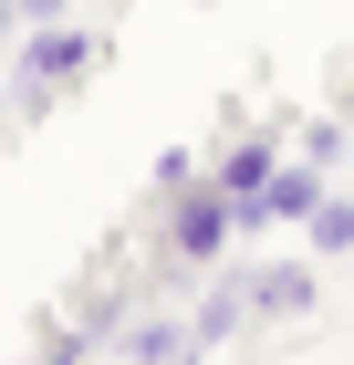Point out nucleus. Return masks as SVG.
<instances>
[{
	"label": "nucleus",
	"instance_id": "2",
	"mask_svg": "<svg viewBox=\"0 0 354 365\" xmlns=\"http://www.w3.org/2000/svg\"><path fill=\"white\" fill-rule=\"evenodd\" d=\"M11 63H31L53 94H73V84H94V73L115 63V42H105L94 21H31L21 42H11Z\"/></svg>",
	"mask_w": 354,
	"mask_h": 365
},
{
	"label": "nucleus",
	"instance_id": "8",
	"mask_svg": "<svg viewBox=\"0 0 354 365\" xmlns=\"http://www.w3.org/2000/svg\"><path fill=\"white\" fill-rule=\"evenodd\" d=\"M292 157H313V168H354V125H344V115H313V125H302V136H292Z\"/></svg>",
	"mask_w": 354,
	"mask_h": 365
},
{
	"label": "nucleus",
	"instance_id": "1",
	"mask_svg": "<svg viewBox=\"0 0 354 365\" xmlns=\"http://www.w3.org/2000/svg\"><path fill=\"white\" fill-rule=\"evenodd\" d=\"M271 168H281V125H261V136L240 125V136H219V146H209V178H219V198H229L240 240H261V230H271V209H261Z\"/></svg>",
	"mask_w": 354,
	"mask_h": 365
},
{
	"label": "nucleus",
	"instance_id": "9",
	"mask_svg": "<svg viewBox=\"0 0 354 365\" xmlns=\"http://www.w3.org/2000/svg\"><path fill=\"white\" fill-rule=\"evenodd\" d=\"M198 178H209V157H198V146H167L157 168H146V209H167V198H177V188H198Z\"/></svg>",
	"mask_w": 354,
	"mask_h": 365
},
{
	"label": "nucleus",
	"instance_id": "12",
	"mask_svg": "<svg viewBox=\"0 0 354 365\" xmlns=\"http://www.w3.org/2000/svg\"><path fill=\"white\" fill-rule=\"evenodd\" d=\"M73 11H115V0H73Z\"/></svg>",
	"mask_w": 354,
	"mask_h": 365
},
{
	"label": "nucleus",
	"instance_id": "3",
	"mask_svg": "<svg viewBox=\"0 0 354 365\" xmlns=\"http://www.w3.org/2000/svg\"><path fill=\"white\" fill-rule=\"evenodd\" d=\"M115 355H125V365H198L209 344H198L188 303H136V324L115 334Z\"/></svg>",
	"mask_w": 354,
	"mask_h": 365
},
{
	"label": "nucleus",
	"instance_id": "13",
	"mask_svg": "<svg viewBox=\"0 0 354 365\" xmlns=\"http://www.w3.org/2000/svg\"><path fill=\"white\" fill-rule=\"evenodd\" d=\"M0 125H11V105H0Z\"/></svg>",
	"mask_w": 354,
	"mask_h": 365
},
{
	"label": "nucleus",
	"instance_id": "11",
	"mask_svg": "<svg viewBox=\"0 0 354 365\" xmlns=\"http://www.w3.org/2000/svg\"><path fill=\"white\" fill-rule=\"evenodd\" d=\"M11 42H21V11H11V0H0V53H11Z\"/></svg>",
	"mask_w": 354,
	"mask_h": 365
},
{
	"label": "nucleus",
	"instance_id": "10",
	"mask_svg": "<svg viewBox=\"0 0 354 365\" xmlns=\"http://www.w3.org/2000/svg\"><path fill=\"white\" fill-rule=\"evenodd\" d=\"M11 11H21V31L31 21H73V0H11Z\"/></svg>",
	"mask_w": 354,
	"mask_h": 365
},
{
	"label": "nucleus",
	"instance_id": "7",
	"mask_svg": "<svg viewBox=\"0 0 354 365\" xmlns=\"http://www.w3.org/2000/svg\"><path fill=\"white\" fill-rule=\"evenodd\" d=\"M302 251L313 261H354V188H323V209L302 220Z\"/></svg>",
	"mask_w": 354,
	"mask_h": 365
},
{
	"label": "nucleus",
	"instance_id": "5",
	"mask_svg": "<svg viewBox=\"0 0 354 365\" xmlns=\"http://www.w3.org/2000/svg\"><path fill=\"white\" fill-rule=\"evenodd\" d=\"M188 324H198V344H240L250 334V272H198V292H188Z\"/></svg>",
	"mask_w": 354,
	"mask_h": 365
},
{
	"label": "nucleus",
	"instance_id": "4",
	"mask_svg": "<svg viewBox=\"0 0 354 365\" xmlns=\"http://www.w3.org/2000/svg\"><path fill=\"white\" fill-rule=\"evenodd\" d=\"M323 303V261L302 251V261H261V272H250V334H261V324H302V313Z\"/></svg>",
	"mask_w": 354,
	"mask_h": 365
},
{
	"label": "nucleus",
	"instance_id": "6",
	"mask_svg": "<svg viewBox=\"0 0 354 365\" xmlns=\"http://www.w3.org/2000/svg\"><path fill=\"white\" fill-rule=\"evenodd\" d=\"M323 188H333V168H313V157H281V168H271V188H261L271 230H302L313 209H323Z\"/></svg>",
	"mask_w": 354,
	"mask_h": 365
}]
</instances>
